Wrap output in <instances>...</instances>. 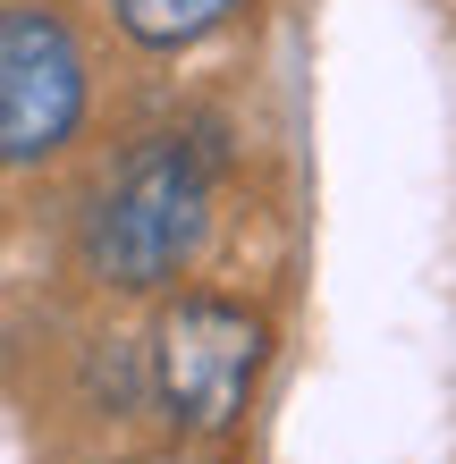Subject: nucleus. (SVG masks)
Returning a JSON list of instances; mask_svg holds the SVG:
<instances>
[{
    "label": "nucleus",
    "mask_w": 456,
    "mask_h": 464,
    "mask_svg": "<svg viewBox=\"0 0 456 464\" xmlns=\"http://www.w3.org/2000/svg\"><path fill=\"white\" fill-rule=\"evenodd\" d=\"M85 127V51L51 9H0V169H34Z\"/></svg>",
    "instance_id": "nucleus-3"
},
{
    "label": "nucleus",
    "mask_w": 456,
    "mask_h": 464,
    "mask_svg": "<svg viewBox=\"0 0 456 464\" xmlns=\"http://www.w3.org/2000/svg\"><path fill=\"white\" fill-rule=\"evenodd\" d=\"M262 363H271V330L228 295H178L152 330V397L178 430H228Z\"/></svg>",
    "instance_id": "nucleus-2"
},
{
    "label": "nucleus",
    "mask_w": 456,
    "mask_h": 464,
    "mask_svg": "<svg viewBox=\"0 0 456 464\" xmlns=\"http://www.w3.org/2000/svg\"><path fill=\"white\" fill-rule=\"evenodd\" d=\"M144 464H186V456H144Z\"/></svg>",
    "instance_id": "nucleus-5"
},
{
    "label": "nucleus",
    "mask_w": 456,
    "mask_h": 464,
    "mask_svg": "<svg viewBox=\"0 0 456 464\" xmlns=\"http://www.w3.org/2000/svg\"><path fill=\"white\" fill-rule=\"evenodd\" d=\"M203 220H211V152L186 135H144L93 195L85 262L111 287H160L203 245Z\"/></svg>",
    "instance_id": "nucleus-1"
},
{
    "label": "nucleus",
    "mask_w": 456,
    "mask_h": 464,
    "mask_svg": "<svg viewBox=\"0 0 456 464\" xmlns=\"http://www.w3.org/2000/svg\"><path fill=\"white\" fill-rule=\"evenodd\" d=\"M111 9H119V25L144 51H186V43L220 34V25L237 17V0H111Z\"/></svg>",
    "instance_id": "nucleus-4"
}]
</instances>
